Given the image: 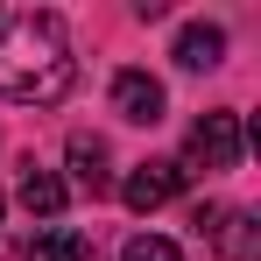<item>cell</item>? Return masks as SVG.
Returning <instances> with one entry per match:
<instances>
[{
  "label": "cell",
  "mask_w": 261,
  "mask_h": 261,
  "mask_svg": "<svg viewBox=\"0 0 261 261\" xmlns=\"http://www.w3.org/2000/svg\"><path fill=\"white\" fill-rule=\"evenodd\" d=\"M78 85V57L64 43L57 14H21L0 29V99L14 106H57Z\"/></svg>",
  "instance_id": "1"
},
{
  "label": "cell",
  "mask_w": 261,
  "mask_h": 261,
  "mask_svg": "<svg viewBox=\"0 0 261 261\" xmlns=\"http://www.w3.org/2000/svg\"><path fill=\"white\" fill-rule=\"evenodd\" d=\"M240 163V113H205L198 127H191V141H184V176L191 170H233Z\"/></svg>",
  "instance_id": "2"
},
{
  "label": "cell",
  "mask_w": 261,
  "mask_h": 261,
  "mask_svg": "<svg viewBox=\"0 0 261 261\" xmlns=\"http://www.w3.org/2000/svg\"><path fill=\"white\" fill-rule=\"evenodd\" d=\"M176 191H184V163H134V176L120 184V198L134 212H163Z\"/></svg>",
  "instance_id": "3"
},
{
  "label": "cell",
  "mask_w": 261,
  "mask_h": 261,
  "mask_svg": "<svg viewBox=\"0 0 261 261\" xmlns=\"http://www.w3.org/2000/svg\"><path fill=\"white\" fill-rule=\"evenodd\" d=\"M113 113L134 120V127H155V120H163V78H148V71H120V78H113Z\"/></svg>",
  "instance_id": "4"
},
{
  "label": "cell",
  "mask_w": 261,
  "mask_h": 261,
  "mask_svg": "<svg viewBox=\"0 0 261 261\" xmlns=\"http://www.w3.org/2000/svg\"><path fill=\"white\" fill-rule=\"evenodd\" d=\"M71 176H78V191H92V198H106L113 191V155H106V141L99 134H71Z\"/></svg>",
  "instance_id": "5"
},
{
  "label": "cell",
  "mask_w": 261,
  "mask_h": 261,
  "mask_svg": "<svg viewBox=\"0 0 261 261\" xmlns=\"http://www.w3.org/2000/svg\"><path fill=\"white\" fill-rule=\"evenodd\" d=\"M212 240H219L226 261H261V219H254V212H219Z\"/></svg>",
  "instance_id": "6"
},
{
  "label": "cell",
  "mask_w": 261,
  "mask_h": 261,
  "mask_svg": "<svg viewBox=\"0 0 261 261\" xmlns=\"http://www.w3.org/2000/svg\"><path fill=\"white\" fill-rule=\"evenodd\" d=\"M219 57H226V29H219V21H191V29L176 36V64H184V71H212Z\"/></svg>",
  "instance_id": "7"
},
{
  "label": "cell",
  "mask_w": 261,
  "mask_h": 261,
  "mask_svg": "<svg viewBox=\"0 0 261 261\" xmlns=\"http://www.w3.org/2000/svg\"><path fill=\"white\" fill-rule=\"evenodd\" d=\"M21 261H92V240L78 226H43V233L21 247Z\"/></svg>",
  "instance_id": "8"
},
{
  "label": "cell",
  "mask_w": 261,
  "mask_h": 261,
  "mask_svg": "<svg viewBox=\"0 0 261 261\" xmlns=\"http://www.w3.org/2000/svg\"><path fill=\"white\" fill-rule=\"evenodd\" d=\"M64 176H49V170H21V205H29V219H57L64 212Z\"/></svg>",
  "instance_id": "9"
},
{
  "label": "cell",
  "mask_w": 261,
  "mask_h": 261,
  "mask_svg": "<svg viewBox=\"0 0 261 261\" xmlns=\"http://www.w3.org/2000/svg\"><path fill=\"white\" fill-rule=\"evenodd\" d=\"M120 261H184V254H176V240H163V233H134L127 247H120Z\"/></svg>",
  "instance_id": "10"
}]
</instances>
